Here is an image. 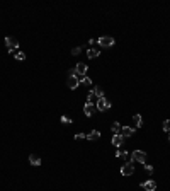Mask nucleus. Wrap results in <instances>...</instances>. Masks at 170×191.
Here are the masks:
<instances>
[{
  "label": "nucleus",
  "mask_w": 170,
  "mask_h": 191,
  "mask_svg": "<svg viewBox=\"0 0 170 191\" xmlns=\"http://www.w3.org/2000/svg\"><path fill=\"white\" fill-rule=\"evenodd\" d=\"M121 135H122V137H133V135H134V128L122 126V130H121Z\"/></svg>",
  "instance_id": "12"
},
{
  "label": "nucleus",
  "mask_w": 170,
  "mask_h": 191,
  "mask_svg": "<svg viewBox=\"0 0 170 191\" xmlns=\"http://www.w3.org/2000/svg\"><path fill=\"white\" fill-rule=\"evenodd\" d=\"M99 55H101V50H99V48H89V50H87V56L90 60L97 58Z\"/></svg>",
  "instance_id": "10"
},
{
  "label": "nucleus",
  "mask_w": 170,
  "mask_h": 191,
  "mask_svg": "<svg viewBox=\"0 0 170 191\" xmlns=\"http://www.w3.org/2000/svg\"><path fill=\"white\" fill-rule=\"evenodd\" d=\"M72 75H77V72H75V68L68 70V77H72Z\"/></svg>",
  "instance_id": "27"
},
{
  "label": "nucleus",
  "mask_w": 170,
  "mask_h": 191,
  "mask_svg": "<svg viewBox=\"0 0 170 191\" xmlns=\"http://www.w3.org/2000/svg\"><path fill=\"white\" fill-rule=\"evenodd\" d=\"M5 44H7V50L10 51V53H14V51H17V48H19V41H17L16 38H12V36H7L5 39Z\"/></svg>",
  "instance_id": "1"
},
{
  "label": "nucleus",
  "mask_w": 170,
  "mask_h": 191,
  "mask_svg": "<svg viewBox=\"0 0 170 191\" xmlns=\"http://www.w3.org/2000/svg\"><path fill=\"white\" fill-rule=\"evenodd\" d=\"M121 157L126 160L128 164H131V162H133V155L129 154V152H124V150H122V152H121Z\"/></svg>",
  "instance_id": "18"
},
{
  "label": "nucleus",
  "mask_w": 170,
  "mask_h": 191,
  "mask_svg": "<svg viewBox=\"0 0 170 191\" xmlns=\"http://www.w3.org/2000/svg\"><path fill=\"white\" fill-rule=\"evenodd\" d=\"M133 121H134V125H136V128H141V126H143V118H141V114H134V116H133Z\"/></svg>",
  "instance_id": "16"
},
{
  "label": "nucleus",
  "mask_w": 170,
  "mask_h": 191,
  "mask_svg": "<svg viewBox=\"0 0 170 191\" xmlns=\"http://www.w3.org/2000/svg\"><path fill=\"white\" fill-rule=\"evenodd\" d=\"M66 85H68L72 90L77 89L80 85V79H77V75H72V77H68V80H66Z\"/></svg>",
  "instance_id": "7"
},
{
  "label": "nucleus",
  "mask_w": 170,
  "mask_h": 191,
  "mask_svg": "<svg viewBox=\"0 0 170 191\" xmlns=\"http://www.w3.org/2000/svg\"><path fill=\"white\" fill-rule=\"evenodd\" d=\"M61 123H63V125H70V123H72V120H70L68 116H61Z\"/></svg>",
  "instance_id": "24"
},
{
  "label": "nucleus",
  "mask_w": 170,
  "mask_h": 191,
  "mask_svg": "<svg viewBox=\"0 0 170 191\" xmlns=\"http://www.w3.org/2000/svg\"><path fill=\"white\" fill-rule=\"evenodd\" d=\"M87 70H89V67H87L84 62L77 63V67H75V72H77V75H82V77H85V75H87Z\"/></svg>",
  "instance_id": "6"
},
{
  "label": "nucleus",
  "mask_w": 170,
  "mask_h": 191,
  "mask_svg": "<svg viewBox=\"0 0 170 191\" xmlns=\"http://www.w3.org/2000/svg\"><path fill=\"white\" fill-rule=\"evenodd\" d=\"M94 94L97 96V99H101V97H106V96H104V89H102V87H94Z\"/></svg>",
  "instance_id": "19"
},
{
  "label": "nucleus",
  "mask_w": 170,
  "mask_h": 191,
  "mask_svg": "<svg viewBox=\"0 0 170 191\" xmlns=\"http://www.w3.org/2000/svg\"><path fill=\"white\" fill-rule=\"evenodd\" d=\"M29 164L36 165V167H37V165H41V159H39V155H34V154L29 155Z\"/></svg>",
  "instance_id": "14"
},
{
  "label": "nucleus",
  "mask_w": 170,
  "mask_h": 191,
  "mask_svg": "<svg viewBox=\"0 0 170 191\" xmlns=\"http://www.w3.org/2000/svg\"><path fill=\"white\" fill-rule=\"evenodd\" d=\"M122 142H124V137H122L121 133L119 135H112V145L114 147H121Z\"/></svg>",
  "instance_id": "11"
},
{
  "label": "nucleus",
  "mask_w": 170,
  "mask_h": 191,
  "mask_svg": "<svg viewBox=\"0 0 170 191\" xmlns=\"http://www.w3.org/2000/svg\"><path fill=\"white\" fill-rule=\"evenodd\" d=\"M14 58L19 60V62H24V60H26V53H24V51H16Z\"/></svg>",
  "instance_id": "21"
},
{
  "label": "nucleus",
  "mask_w": 170,
  "mask_h": 191,
  "mask_svg": "<svg viewBox=\"0 0 170 191\" xmlns=\"http://www.w3.org/2000/svg\"><path fill=\"white\" fill-rule=\"evenodd\" d=\"M99 138H101V132H99V130H94V132H90L89 135H87V140H90V142L99 140Z\"/></svg>",
  "instance_id": "13"
},
{
  "label": "nucleus",
  "mask_w": 170,
  "mask_h": 191,
  "mask_svg": "<svg viewBox=\"0 0 170 191\" xmlns=\"http://www.w3.org/2000/svg\"><path fill=\"white\" fill-rule=\"evenodd\" d=\"M141 188L145 191H155L157 189V183L153 179H148V181H145V183H141Z\"/></svg>",
  "instance_id": "8"
},
{
  "label": "nucleus",
  "mask_w": 170,
  "mask_h": 191,
  "mask_svg": "<svg viewBox=\"0 0 170 191\" xmlns=\"http://www.w3.org/2000/svg\"><path fill=\"white\" fill-rule=\"evenodd\" d=\"M75 138H77V140H84V138H87V135H85V133H77Z\"/></svg>",
  "instance_id": "25"
},
{
  "label": "nucleus",
  "mask_w": 170,
  "mask_h": 191,
  "mask_svg": "<svg viewBox=\"0 0 170 191\" xmlns=\"http://www.w3.org/2000/svg\"><path fill=\"white\" fill-rule=\"evenodd\" d=\"M99 46H102V48H111V46H114V38H111V36H102V38H99Z\"/></svg>",
  "instance_id": "2"
},
{
  "label": "nucleus",
  "mask_w": 170,
  "mask_h": 191,
  "mask_svg": "<svg viewBox=\"0 0 170 191\" xmlns=\"http://www.w3.org/2000/svg\"><path fill=\"white\" fill-rule=\"evenodd\" d=\"M111 130H112V133H114V135H119V133H121V130H122L121 123L114 121V123H112V126H111Z\"/></svg>",
  "instance_id": "15"
},
{
  "label": "nucleus",
  "mask_w": 170,
  "mask_h": 191,
  "mask_svg": "<svg viewBox=\"0 0 170 191\" xmlns=\"http://www.w3.org/2000/svg\"><path fill=\"white\" fill-rule=\"evenodd\" d=\"M169 133H170V132H169ZM169 142H170V137H169Z\"/></svg>",
  "instance_id": "28"
},
{
  "label": "nucleus",
  "mask_w": 170,
  "mask_h": 191,
  "mask_svg": "<svg viewBox=\"0 0 170 191\" xmlns=\"http://www.w3.org/2000/svg\"><path fill=\"white\" fill-rule=\"evenodd\" d=\"M80 84H82V85H87V87H89V85H92V79L85 75V77H82V79H80Z\"/></svg>",
  "instance_id": "20"
},
{
  "label": "nucleus",
  "mask_w": 170,
  "mask_h": 191,
  "mask_svg": "<svg viewBox=\"0 0 170 191\" xmlns=\"http://www.w3.org/2000/svg\"><path fill=\"white\" fill-rule=\"evenodd\" d=\"M121 174L122 176H133L134 174V165H133V162H131V164L124 162V165L121 167Z\"/></svg>",
  "instance_id": "5"
},
{
  "label": "nucleus",
  "mask_w": 170,
  "mask_h": 191,
  "mask_svg": "<svg viewBox=\"0 0 170 191\" xmlns=\"http://www.w3.org/2000/svg\"><path fill=\"white\" fill-rule=\"evenodd\" d=\"M162 128H163V132H170V120H165Z\"/></svg>",
  "instance_id": "22"
},
{
  "label": "nucleus",
  "mask_w": 170,
  "mask_h": 191,
  "mask_svg": "<svg viewBox=\"0 0 170 191\" xmlns=\"http://www.w3.org/2000/svg\"><path fill=\"white\" fill-rule=\"evenodd\" d=\"M87 102H90V104H95L97 102V96L94 94V90H90V92L87 94Z\"/></svg>",
  "instance_id": "17"
},
{
  "label": "nucleus",
  "mask_w": 170,
  "mask_h": 191,
  "mask_svg": "<svg viewBox=\"0 0 170 191\" xmlns=\"http://www.w3.org/2000/svg\"><path fill=\"white\" fill-rule=\"evenodd\" d=\"M80 51H82V46H75L73 50H72V55L77 56V55H80Z\"/></svg>",
  "instance_id": "23"
},
{
  "label": "nucleus",
  "mask_w": 170,
  "mask_h": 191,
  "mask_svg": "<svg viewBox=\"0 0 170 191\" xmlns=\"http://www.w3.org/2000/svg\"><path fill=\"white\" fill-rule=\"evenodd\" d=\"M145 169H146V172H150V174L153 172V167H151L150 164H146V165H145Z\"/></svg>",
  "instance_id": "26"
},
{
  "label": "nucleus",
  "mask_w": 170,
  "mask_h": 191,
  "mask_svg": "<svg viewBox=\"0 0 170 191\" xmlns=\"http://www.w3.org/2000/svg\"><path fill=\"white\" fill-rule=\"evenodd\" d=\"M95 108H97V111H107V109L111 108V102L107 101L106 97H101V99H97Z\"/></svg>",
  "instance_id": "3"
},
{
  "label": "nucleus",
  "mask_w": 170,
  "mask_h": 191,
  "mask_svg": "<svg viewBox=\"0 0 170 191\" xmlns=\"http://www.w3.org/2000/svg\"><path fill=\"white\" fill-rule=\"evenodd\" d=\"M131 155H133V162H139V164L146 162V154H145L143 150H134Z\"/></svg>",
  "instance_id": "4"
},
{
  "label": "nucleus",
  "mask_w": 170,
  "mask_h": 191,
  "mask_svg": "<svg viewBox=\"0 0 170 191\" xmlns=\"http://www.w3.org/2000/svg\"><path fill=\"white\" fill-rule=\"evenodd\" d=\"M95 111H97L95 104H90V102H85V106H84V113H85V116H92V114H94Z\"/></svg>",
  "instance_id": "9"
}]
</instances>
